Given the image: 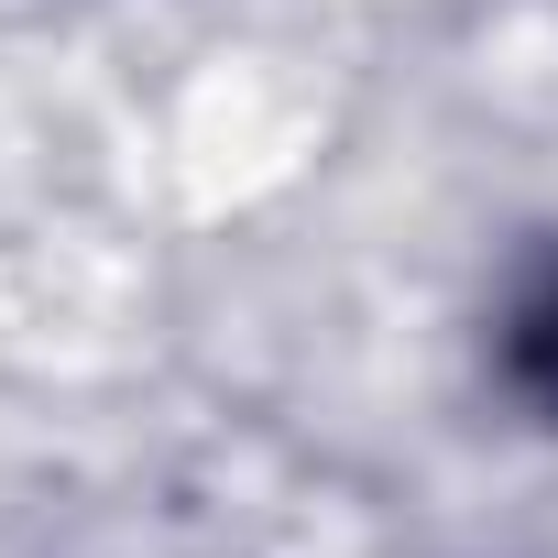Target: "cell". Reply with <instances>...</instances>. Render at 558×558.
<instances>
[{
    "label": "cell",
    "mask_w": 558,
    "mask_h": 558,
    "mask_svg": "<svg viewBox=\"0 0 558 558\" xmlns=\"http://www.w3.org/2000/svg\"><path fill=\"white\" fill-rule=\"evenodd\" d=\"M482 395L525 438H558V241H536L504 274V296L482 318Z\"/></svg>",
    "instance_id": "cell-1"
}]
</instances>
